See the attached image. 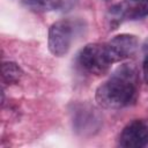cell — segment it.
I'll return each mask as SVG.
<instances>
[{"mask_svg":"<svg viewBox=\"0 0 148 148\" xmlns=\"http://www.w3.org/2000/svg\"><path fill=\"white\" fill-rule=\"evenodd\" d=\"M136 94V71L131 64H123L102 83L95 94L97 104L104 109H121L130 105Z\"/></svg>","mask_w":148,"mask_h":148,"instance_id":"1","label":"cell"},{"mask_svg":"<svg viewBox=\"0 0 148 148\" xmlns=\"http://www.w3.org/2000/svg\"><path fill=\"white\" fill-rule=\"evenodd\" d=\"M79 64L89 73L101 75L108 72L111 61L108 58L105 46L96 43L87 44L79 53Z\"/></svg>","mask_w":148,"mask_h":148,"instance_id":"2","label":"cell"},{"mask_svg":"<svg viewBox=\"0 0 148 148\" xmlns=\"http://www.w3.org/2000/svg\"><path fill=\"white\" fill-rule=\"evenodd\" d=\"M73 39V27L68 21H57L49 30V49L56 57L65 56L72 44Z\"/></svg>","mask_w":148,"mask_h":148,"instance_id":"3","label":"cell"},{"mask_svg":"<svg viewBox=\"0 0 148 148\" xmlns=\"http://www.w3.org/2000/svg\"><path fill=\"white\" fill-rule=\"evenodd\" d=\"M105 51L111 64L121 61L133 56L138 49V38L133 35L120 34L114 36L105 45Z\"/></svg>","mask_w":148,"mask_h":148,"instance_id":"4","label":"cell"},{"mask_svg":"<svg viewBox=\"0 0 148 148\" xmlns=\"http://www.w3.org/2000/svg\"><path fill=\"white\" fill-rule=\"evenodd\" d=\"M119 145L126 148H141L148 145V123L133 120L127 124L119 138Z\"/></svg>","mask_w":148,"mask_h":148,"instance_id":"5","label":"cell"},{"mask_svg":"<svg viewBox=\"0 0 148 148\" xmlns=\"http://www.w3.org/2000/svg\"><path fill=\"white\" fill-rule=\"evenodd\" d=\"M120 6L124 20H139L148 15V0H130Z\"/></svg>","mask_w":148,"mask_h":148,"instance_id":"6","label":"cell"},{"mask_svg":"<svg viewBox=\"0 0 148 148\" xmlns=\"http://www.w3.org/2000/svg\"><path fill=\"white\" fill-rule=\"evenodd\" d=\"M22 3L35 12H51L61 6V0H22Z\"/></svg>","mask_w":148,"mask_h":148,"instance_id":"7","label":"cell"},{"mask_svg":"<svg viewBox=\"0 0 148 148\" xmlns=\"http://www.w3.org/2000/svg\"><path fill=\"white\" fill-rule=\"evenodd\" d=\"M23 76V71L21 67L12 61H6L2 64V79L5 82L12 84L17 83Z\"/></svg>","mask_w":148,"mask_h":148,"instance_id":"8","label":"cell"},{"mask_svg":"<svg viewBox=\"0 0 148 148\" xmlns=\"http://www.w3.org/2000/svg\"><path fill=\"white\" fill-rule=\"evenodd\" d=\"M145 58H143V64H142V71H143V79L146 83L148 84V43L145 45Z\"/></svg>","mask_w":148,"mask_h":148,"instance_id":"9","label":"cell"}]
</instances>
